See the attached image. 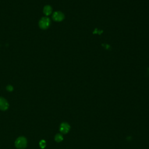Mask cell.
Instances as JSON below:
<instances>
[{"label":"cell","instance_id":"obj_1","mask_svg":"<svg viewBox=\"0 0 149 149\" xmlns=\"http://www.w3.org/2000/svg\"><path fill=\"white\" fill-rule=\"evenodd\" d=\"M15 145L18 149H24L27 146V140L23 136L19 137L16 140Z\"/></svg>","mask_w":149,"mask_h":149},{"label":"cell","instance_id":"obj_2","mask_svg":"<svg viewBox=\"0 0 149 149\" xmlns=\"http://www.w3.org/2000/svg\"><path fill=\"white\" fill-rule=\"evenodd\" d=\"M50 24H51V20L47 16L42 17V18H41L38 22V26L42 30L48 29Z\"/></svg>","mask_w":149,"mask_h":149},{"label":"cell","instance_id":"obj_3","mask_svg":"<svg viewBox=\"0 0 149 149\" xmlns=\"http://www.w3.org/2000/svg\"><path fill=\"white\" fill-rule=\"evenodd\" d=\"M64 17L63 13L60 11H56L52 15V19L56 22H61Z\"/></svg>","mask_w":149,"mask_h":149},{"label":"cell","instance_id":"obj_4","mask_svg":"<svg viewBox=\"0 0 149 149\" xmlns=\"http://www.w3.org/2000/svg\"><path fill=\"white\" fill-rule=\"evenodd\" d=\"M9 107L8 101L3 97H0V109L2 111H6Z\"/></svg>","mask_w":149,"mask_h":149},{"label":"cell","instance_id":"obj_5","mask_svg":"<svg viewBox=\"0 0 149 149\" xmlns=\"http://www.w3.org/2000/svg\"><path fill=\"white\" fill-rule=\"evenodd\" d=\"M60 132L63 134L67 133L70 130V126L67 123H61L59 127Z\"/></svg>","mask_w":149,"mask_h":149},{"label":"cell","instance_id":"obj_6","mask_svg":"<svg viewBox=\"0 0 149 149\" xmlns=\"http://www.w3.org/2000/svg\"><path fill=\"white\" fill-rule=\"evenodd\" d=\"M52 9L50 5H45L43 8V13L46 16H49L51 14Z\"/></svg>","mask_w":149,"mask_h":149},{"label":"cell","instance_id":"obj_7","mask_svg":"<svg viewBox=\"0 0 149 149\" xmlns=\"http://www.w3.org/2000/svg\"><path fill=\"white\" fill-rule=\"evenodd\" d=\"M63 140V137L61 134H57L55 136V140L56 142H61V141H62Z\"/></svg>","mask_w":149,"mask_h":149},{"label":"cell","instance_id":"obj_8","mask_svg":"<svg viewBox=\"0 0 149 149\" xmlns=\"http://www.w3.org/2000/svg\"><path fill=\"white\" fill-rule=\"evenodd\" d=\"M40 147L41 148H44L46 146V143H45V141L44 140H41L40 141Z\"/></svg>","mask_w":149,"mask_h":149},{"label":"cell","instance_id":"obj_9","mask_svg":"<svg viewBox=\"0 0 149 149\" xmlns=\"http://www.w3.org/2000/svg\"><path fill=\"white\" fill-rule=\"evenodd\" d=\"M6 90H7L8 91H13V87H12L11 85H8V86H7V87H6Z\"/></svg>","mask_w":149,"mask_h":149}]
</instances>
